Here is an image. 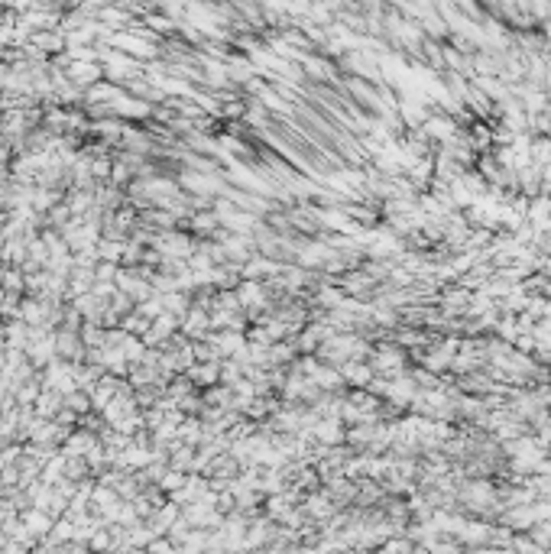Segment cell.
I'll use <instances>...</instances> for the list:
<instances>
[{"instance_id": "cell-1", "label": "cell", "mask_w": 551, "mask_h": 554, "mask_svg": "<svg viewBox=\"0 0 551 554\" xmlns=\"http://www.w3.org/2000/svg\"><path fill=\"white\" fill-rule=\"evenodd\" d=\"M344 379L347 383H357V386H370L373 383V366L353 360V363H344Z\"/></svg>"}, {"instance_id": "cell-2", "label": "cell", "mask_w": 551, "mask_h": 554, "mask_svg": "<svg viewBox=\"0 0 551 554\" xmlns=\"http://www.w3.org/2000/svg\"><path fill=\"white\" fill-rule=\"evenodd\" d=\"M214 373H218V366L214 363H201V366H191V383H201V386H208V383H214Z\"/></svg>"}, {"instance_id": "cell-3", "label": "cell", "mask_w": 551, "mask_h": 554, "mask_svg": "<svg viewBox=\"0 0 551 554\" xmlns=\"http://www.w3.org/2000/svg\"><path fill=\"white\" fill-rule=\"evenodd\" d=\"M211 321H208V315L204 311H189V321H185V334H191L195 337V331L198 334H204V327H208Z\"/></svg>"}, {"instance_id": "cell-4", "label": "cell", "mask_w": 551, "mask_h": 554, "mask_svg": "<svg viewBox=\"0 0 551 554\" xmlns=\"http://www.w3.org/2000/svg\"><path fill=\"white\" fill-rule=\"evenodd\" d=\"M179 486H185V476H182V470H169V474L162 476V490H179Z\"/></svg>"}, {"instance_id": "cell-5", "label": "cell", "mask_w": 551, "mask_h": 554, "mask_svg": "<svg viewBox=\"0 0 551 554\" xmlns=\"http://www.w3.org/2000/svg\"><path fill=\"white\" fill-rule=\"evenodd\" d=\"M214 224H218L214 214H198V218H195V230H211Z\"/></svg>"}]
</instances>
